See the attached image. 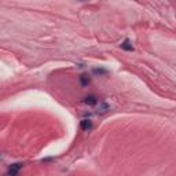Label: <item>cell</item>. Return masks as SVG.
<instances>
[{
    "label": "cell",
    "instance_id": "1",
    "mask_svg": "<svg viewBox=\"0 0 176 176\" xmlns=\"http://www.w3.org/2000/svg\"><path fill=\"white\" fill-rule=\"evenodd\" d=\"M21 168H22V164H19V162L11 164L10 167H8V170H7V173H6V176H16L19 173V170H21Z\"/></svg>",
    "mask_w": 176,
    "mask_h": 176
},
{
    "label": "cell",
    "instance_id": "2",
    "mask_svg": "<svg viewBox=\"0 0 176 176\" xmlns=\"http://www.w3.org/2000/svg\"><path fill=\"white\" fill-rule=\"evenodd\" d=\"M82 102H84L85 105H88V106H95V105L98 103V99H96L95 95H88L82 99Z\"/></svg>",
    "mask_w": 176,
    "mask_h": 176
},
{
    "label": "cell",
    "instance_id": "3",
    "mask_svg": "<svg viewBox=\"0 0 176 176\" xmlns=\"http://www.w3.org/2000/svg\"><path fill=\"white\" fill-rule=\"evenodd\" d=\"M120 47H121V50H124V51H134V46H132L129 38H125V40L120 44Z\"/></svg>",
    "mask_w": 176,
    "mask_h": 176
},
{
    "label": "cell",
    "instance_id": "4",
    "mask_svg": "<svg viewBox=\"0 0 176 176\" xmlns=\"http://www.w3.org/2000/svg\"><path fill=\"white\" fill-rule=\"evenodd\" d=\"M80 128L82 131H88V129L92 128V121L91 120H81L80 121Z\"/></svg>",
    "mask_w": 176,
    "mask_h": 176
},
{
    "label": "cell",
    "instance_id": "5",
    "mask_svg": "<svg viewBox=\"0 0 176 176\" xmlns=\"http://www.w3.org/2000/svg\"><path fill=\"white\" fill-rule=\"evenodd\" d=\"M109 109H110V106L106 103V102H101V103H99L98 113H99V114H105V113H106Z\"/></svg>",
    "mask_w": 176,
    "mask_h": 176
},
{
    "label": "cell",
    "instance_id": "6",
    "mask_svg": "<svg viewBox=\"0 0 176 176\" xmlns=\"http://www.w3.org/2000/svg\"><path fill=\"white\" fill-rule=\"evenodd\" d=\"M90 81H91L90 76H87V74H81V76H80V82H81L84 87H87V85L90 84Z\"/></svg>",
    "mask_w": 176,
    "mask_h": 176
},
{
    "label": "cell",
    "instance_id": "7",
    "mask_svg": "<svg viewBox=\"0 0 176 176\" xmlns=\"http://www.w3.org/2000/svg\"><path fill=\"white\" fill-rule=\"evenodd\" d=\"M107 73H109V70H107V69H102V68L94 69V74H99V76H102V74H107Z\"/></svg>",
    "mask_w": 176,
    "mask_h": 176
}]
</instances>
